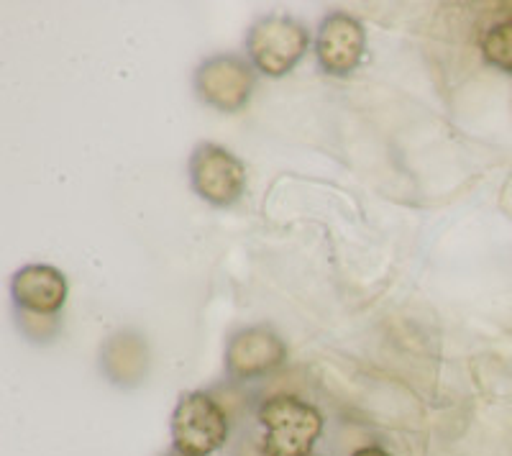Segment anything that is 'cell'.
<instances>
[{
  "label": "cell",
  "instance_id": "1",
  "mask_svg": "<svg viewBox=\"0 0 512 456\" xmlns=\"http://www.w3.org/2000/svg\"><path fill=\"white\" fill-rule=\"evenodd\" d=\"M264 428V456H310L323 433V416L315 405L297 395H274L259 405Z\"/></svg>",
  "mask_w": 512,
  "mask_h": 456
},
{
  "label": "cell",
  "instance_id": "2",
  "mask_svg": "<svg viewBox=\"0 0 512 456\" xmlns=\"http://www.w3.org/2000/svg\"><path fill=\"white\" fill-rule=\"evenodd\" d=\"M310 47V34L290 16H264L249 31L246 52L251 65L267 77H285Z\"/></svg>",
  "mask_w": 512,
  "mask_h": 456
},
{
  "label": "cell",
  "instance_id": "3",
  "mask_svg": "<svg viewBox=\"0 0 512 456\" xmlns=\"http://www.w3.org/2000/svg\"><path fill=\"white\" fill-rule=\"evenodd\" d=\"M226 410L208 392H187L172 413V446L182 456H210L228 439Z\"/></svg>",
  "mask_w": 512,
  "mask_h": 456
},
{
  "label": "cell",
  "instance_id": "4",
  "mask_svg": "<svg viewBox=\"0 0 512 456\" xmlns=\"http://www.w3.org/2000/svg\"><path fill=\"white\" fill-rule=\"evenodd\" d=\"M190 182L192 190L205 203L228 208L239 203L241 195L246 193V167L226 147L205 141L195 147L190 157Z\"/></svg>",
  "mask_w": 512,
  "mask_h": 456
},
{
  "label": "cell",
  "instance_id": "5",
  "mask_svg": "<svg viewBox=\"0 0 512 456\" xmlns=\"http://www.w3.org/2000/svg\"><path fill=\"white\" fill-rule=\"evenodd\" d=\"M256 90V72L251 62L236 54H216L205 59L195 72V93L205 106L221 113H239L249 106Z\"/></svg>",
  "mask_w": 512,
  "mask_h": 456
},
{
  "label": "cell",
  "instance_id": "6",
  "mask_svg": "<svg viewBox=\"0 0 512 456\" xmlns=\"http://www.w3.org/2000/svg\"><path fill=\"white\" fill-rule=\"evenodd\" d=\"M364 52H367V31L359 18L336 11L320 21L315 57L326 75L349 77L361 65Z\"/></svg>",
  "mask_w": 512,
  "mask_h": 456
},
{
  "label": "cell",
  "instance_id": "7",
  "mask_svg": "<svg viewBox=\"0 0 512 456\" xmlns=\"http://www.w3.org/2000/svg\"><path fill=\"white\" fill-rule=\"evenodd\" d=\"M287 359V344L269 326L241 328L226 344V372L236 380H256Z\"/></svg>",
  "mask_w": 512,
  "mask_h": 456
},
{
  "label": "cell",
  "instance_id": "8",
  "mask_svg": "<svg viewBox=\"0 0 512 456\" xmlns=\"http://www.w3.org/2000/svg\"><path fill=\"white\" fill-rule=\"evenodd\" d=\"M13 303L31 316H57L67 303L70 285L52 264H26L13 275Z\"/></svg>",
  "mask_w": 512,
  "mask_h": 456
},
{
  "label": "cell",
  "instance_id": "9",
  "mask_svg": "<svg viewBox=\"0 0 512 456\" xmlns=\"http://www.w3.org/2000/svg\"><path fill=\"white\" fill-rule=\"evenodd\" d=\"M146 362H149V349L139 334H113L103 344L100 351V364L108 372L113 382L128 385L144 377Z\"/></svg>",
  "mask_w": 512,
  "mask_h": 456
},
{
  "label": "cell",
  "instance_id": "10",
  "mask_svg": "<svg viewBox=\"0 0 512 456\" xmlns=\"http://www.w3.org/2000/svg\"><path fill=\"white\" fill-rule=\"evenodd\" d=\"M482 54L489 65L512 75V18L495 24L482 36Z\"/></svg>",
  "mask_w": 512,
  "mask_h": 456
},
{
  "label": "cell",
  "instance_id": "11",
  "mask_svg": "<svg viewBox=\"0 0 512 456\" xmlns=\"http://www.w3.org/2000/svg\"><path fill=\"white\" fill-rule=\"evenodd\" d=\"M351 456H392V454L387 449H382V446H361V449H356Z\"/></svg>",
  "mask_w": 512,
  "mask_h": 456
},
{
  "label": "cell",
  "instance_id": "12",
  "mask_svg": "<svg viewBox=\"0 0 512 456\" xmlns=\"http://www.w3.org/2000/svg\"><path fill=\"white\" fill-rule=\"evenodd\" d=\"M169 456H182V454H177V451H175V454H169Z\"/></svg>",
  "mask_w": 512,
  "mask_h": 456
},
{
  "label": "cell",
  "instance_id": "13",
  "mask_svg": "<svg viewBox=\"0 0 512 456\" xmlns=\"http://www.w3.org/2000/svg\"><path fill=\"white\" fill-rule=\"evenodd\" d=\"M310 456H313V454H310Z\"/></svg>",
  "mask_w": 512,
  "mask_h": 456
}]
</instances>
